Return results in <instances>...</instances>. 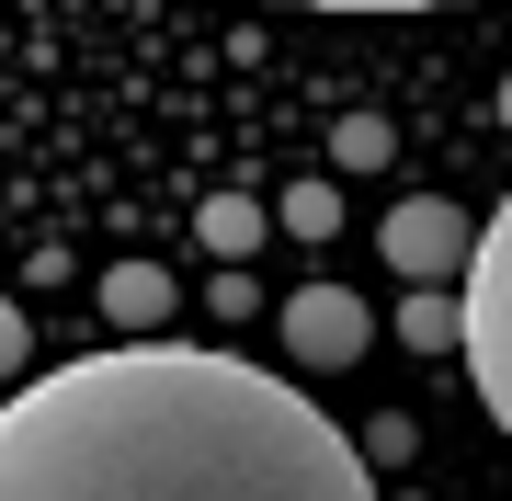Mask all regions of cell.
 <instances>
[{
    "instance_id": "3",
    "label": "cell",
    "mask_w": 512,
    "mask_h": 501,
    "mask_svg": "<svg viewBox=\"0 0 512 501\" xmlns=\"http://www.w3.org/2000/svg\"><path fill=\"white\" fill-rule=\"evenodd\" d=\"M478 240H490V228H478L467 205H444V194H399L387 228H376V251L399 262L410 285H456V297H467V274H478Z\"/></svg>"
},
{
    "instance_id": "1",
    "label": "cell",
    "mask_w": 512,
    "mask_h": 501,
    "mask_svg": "<svg viewBox=\"0 0 512 501\" xmlns=\"http://www.w3.org/2000/svg\"><path fill=\"white\" fill-rule=\"evenodd\" d=\"M0 501H376V467L239 353L114 342L0 410Z\"/></svg>"
},
{
    "instance_id": "7",
    "label": "cell",
    "mask_w": 512,
    "mask_h": 501,
    "mask_svg": "<svg viewBox=\"0 0 512 501\" xmlns=\"http://www.w3.org/2000/svg\"><path fill=\"white\" fill-rule=\"evenodd\" d=\"M399 342H410V353H467V297H444V285H410Z\"/></svg>"
},
{
    "instance_id": "10",
    "label": "cell",
    "mask_w": 512,
    "mask_h": 501,
    "mask_svg": "<svg viewBox=\"0 0 512 501\" xmlns=\"http://www.w3.org/2000/svg\"><path fill=\"white\" fill-rule=\"evenodd\" d=\"M285 12H444V0H285Z\"/></svg>"
},
{
    "instance_id": "11",
    "label": "cell",
    "mask_w": 512,
    "mask_h": 501,
    "mask_svg": "<svg viewBox=\"0 0 512 501\" xmlns=\"http://www.w3.org/2000/svg\"><path fill=\"white\" fill-rule=\"evenodd\" d=\"M501 126H512V80H501Z\"/></svg>"
},
{
    "instance_id": "2",
    "label": "cell",
    "mask_w": 512,
    "mask_h": 501,
    "mask_svg": "<svg viewBox=\"0 0 512 501\" xmlns=\"http://www.w3.org/2000/svg\"><path fill=\"white\" fill-rule=\"evenodd\" d=\"M467 376H478V410L512 433V194H501L478 274H467Z\"/></svg>"
},
{
    "instance_id": "6",
    "label": "cell",
    "mask_w": 512,
    "mask_h": 501,
    "mask_svg": "<svg viewBox=\"0 0 512 501\" xmlns=\"http://www.w3.org/2000/svg\"><path fill=\"white\" fill-rule=\"evenodd\" d=\"M194 240L217 251V262H251L262 240H274V217H262L251 194H205V205H194Z\"/></svg>"
},
{
    "instance_id": "4",
    "label": "cell",
    "mask_w": 512,
    "mask_h": 501,
    "mask_svg": "<svg viewBox=\"0 0 512 501\" xmlns=\"http://www.w3.org/2000/svg\"><path fill=\"white\" fill-rule=\"evenodd\" d=\"M285 342H296V365H353L376 342V308L353 285H296L285 297Z\"/></svg>"
},
{
    "instance_id": "8",
    "label": "cell",
    "mask_w": 512,
    "mask_h": 501,
    "mask_svg": "<svg viewBox=\"0 0 512 501\" xmlns=\"http://www.w3.org/2000/svg\"><path fill=\"white\" fill-rule=\"evenodd\" d=\"M274 217L296 228V240H330V228H342V194H330V183H296V194L274 205Z\"/></svg>"
},
{
    "instance_id": "5",
    "label": "cell",
    "mask_w": 512,
    "mask_h": 501,
    "mask_svg": "<svg viewBox=\"0 0 512 501\" xmlns=\"http://www.w3.org/2000/svg\"><path fill=\"white\" fill-rule=\"evenodd\" d=\"M103 319H114V331H160V319H171V274H160V262H114V274H103Z\"/></svg>"
},
{
    "instance_id": "9",
    "label": "cell",
    "mask_w": 512,
    "mask_h": 501,
    "mask_svg": "<svg viewBox=\"0 0 512 501\" xmlns=\"http://www.w3.org/2000/svg\"><path fill=\"white\" fill-rule=\"evenodd\" d=\"M330 149H342V171H376V160H387V126H376V114H342Z\"/></svg>"
}]
</instances>
